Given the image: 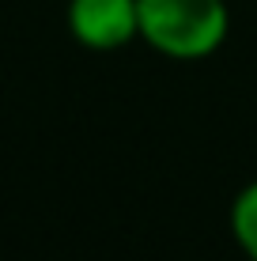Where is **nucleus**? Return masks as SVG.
Segmentation results:
<instances>
[{
    "label": "nucleus",
    "instance_id": "f257e3e1",
    "mask_svg": "<svg viewBox=\"0 0 257 261\" xmlns=\"http://www.w3.org/2000/svg\"><path fill=\"white\" fill-rule=\"evenodd\" d=\"M227 34V0H140V42L170 61H205Z\"/></svg>",
    "mask_w": 257,
    "mask_h": 261
},
{
    "label": "nucleus",
    "instance_id": "f03ea898",
    "mask_svg": "<svg viewBox=\"0 0 257 261\" xmlns=\"http://www.w3.org/2000/svg\"><path fill=\"white\" fill-rule=\"evenodd\" d=\"M65 27L83 49H125L140 42V0H68Z\"/></svg>",
    "mask_w": 257,
    "mask_h": 261
},
{
    "label": "nucleus",
    "instance_id": "7ed1b4c3",
    "mask_svg": "<svg viewBox=\"0 0 257 261\" xmlns=\"http://www.w3.org/2000/svg\"><path fill=\"white\" fill-rule=\"evenodd\" d=\"M227 223H231V239H235V246L242 250V257L257 261V178L246 182L242 190L235 193Z\"/></svg>",
    "mask_w": 257,
    "mask_h": 261
}]
</instances>
